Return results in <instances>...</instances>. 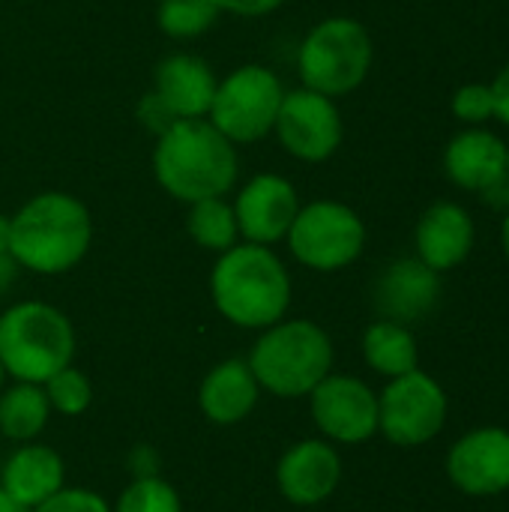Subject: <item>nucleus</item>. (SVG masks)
Returning <instances> with one entry per match:
<instances>
[{"label":"nucleus","mask_w":509,"mask_h":512,"mask_svg":"<svg viewBox=\"0 0 509 512\" xmlns=\"http://www.w3.org/2000/svg\"><path fill=\"white\" fill-rule=\"evenodd\" d=\"M216 72L213 66L189 51L168 54L153 75V93L168 108L174 120H198L210 114L216 96Z\"/></svg>","instance_id":"17"},{"label":"nucleus","mask_w":509,"mask_h":512,"mask_svg":"<svg viewBox=\"0 0 509 512\" xmlns=\"http://www.w3.org/2000/svg\"><path fill=\"white\" fill-rule=\"evenodd\" d=\"M90 243L93 216L63 189L36 192L9 216V255L27 273L63 276L87 258Z\"/></svg>","instance_id":"2"},{"label":"nucleus","mask_w":509,"mask_h":512,"mask_svg":"<svg viewBox=\"0 0 509 512\" xmlns=\"http://www.w3.org/2000/svg\"><path fill=\"white\" fill-rule=\"evenodd\" d=\"M492 96H495V120L509 126V63L501 66V72L489 81Z\"/></svg>","instance_id":"31"},{"label":"nucleus","mask_w":509,"mask_h":512,"mask_svg":"<svg viewBox=\"0 0 509 512\" xmlns=\"http://www.w3.org/2000/svg\"><path fill=\"white\" fill-rule=\"evenodd\" d=\"M66 486V468L60 453L45 444H21L0 471V489L30 512Z\"/></svg>","instance_id":"20"},{"label":"nucleus","mask_w":509,"mask_h":512,"mask_svg":"<svg viewBox=\"0 0 509 512\" xmlns=\"http://www.w3.org/2000/svg\"><path fill=\"white\" fill-rule=\"evenodd\" d=\"M135 117H138V123L144 126V129H150L153 135H159V132H165L171 123H174V117L168 114V108L156 99V93L150 90V93H144L141 99H138V105H135Z\"/></svg>","instance_id":"29"},{"label":"nucleus","mask_w":509,"mask_h":512,"mask_svg":"<svg viewBox=\"0 0 509 512\" xmlns=\"http://www.w3.org/2000/svg\"><path fill=\"white\" fill-rule=\"evenodd\" d=\"M153 177L180 204L228 198L240 183V147L207 117L174 120L153 144Z\"/></svg>","instance_id":"1"},{"label":"nucleus","mask_w":509,"mask_h":512,"mask_svg":"<svg viewBox=\"0 0 509 512\" xmlns=\"http://www.w3.org/2000/svg\"><path fill=\"white\" fill-rule=\"evenodd\" d=\"M441 291V273H435L417 255L396 258L381 270L375 282V309L381 318L411 327L435 312Z\"/></svg>","instance_id":"16"},{"label":"nucleus","mask_w":509,"mask_h":512,"mask_svg":"<svg viewBox=\"0 0 509 512\" xmlns=\"http://www.w3.org/2000/svg\"><path fill=\"white\" fill-rule=\"evenodd\" d=\"M444 174L456 189L480 195L507 177V141L489 126H465L444 147Z\"/></svg>","instance_id":"18"},{"label":"nucleus","mask_w":509,"mask_h":512,"mask_svg":"<svg viewBox=\"0 0 509 512\" xmlns=\"http://www.w3.org/2000/svg\"><path fill=\"white\" fill-rule=\"evenodd\" d=\"M360 351H363L366 366L387 381L420 369L417 336L408 324H399V321L378 318L375 324H369L363 333Z\"/></svg>","instance_id":"21"},{"label":"nucleus","mask_w":509,"mask_h":512,"mask_svg":"<svg viewBox=\"0 0 509 512\" xmlns=\"http://www.w3.org/2000/svg\"><path fill=\"white\" fill-rule=\"evenodd\" d=\"M186 231L195 240V246L207 252H228L231 246L240 243V228L237 216L228 198H204L195 204H186Z\"/></svg>","instance_id":"23"},{"label":"nucleus","mask_w":509,"mask_h":512,"mask_svg":"<svg viewBox=\"0 0 509 512\" xmlns=\"http://www.w3.org/2000/svg\"><path fill=\"white\" fill-rule=\"evenodd\" d=\"M18 264L12 261V255L6 252V255H0V297L15 285V279H18Z\"/></svg>","instance_id":"34"},{"label":"nucleus","mask_w":509,"mask_h":512,"mask_svg":"<svg viewBox=\"0 0 509 512\" xmlns=\"http://www.w3.org/2000/svg\"><path fill=\"white\" fill-rule=\"evenodd\" d=\"M45 396H48V405L51 411L63 414V417H78L84 414L90 405H93V384L90 378L75 369V366H66L60 369L57 375H51L45 384H42Z\"/></svg>","instance_id":"26"},{"label":"nucleus","mask_w":509,"mask_h":512,"mask_svg":"<svg viewBox=\"0 0 509 512\" xmlns=\"http://www.w3.org/2000/svg\"><path fill=\"white\" fill-rule=\"evenodd\" d=\"M477 243V222L459 201H435L423 210L414 228V255L435 273L462 267Z\"/></svg>","instance_id":"15"},{"label":"nucleus","mask_w":509,"mask_h":512,"mask_svg":"<svg viewBox=\"0 0 509 512\" xmlns=\"http://www.w3.org/2000/svg\"><path fill=\"white\" fill-rule=\"evenodd\" d=\"M489 210H498V213H507L509 210V174L507 177H501V180H495L492 186H486L480 195H477Z\"/></svg>","instance_id":"32"},{"label":"nucleus","mask_w":509,"mask_h":512,"mask_svg":"<svg viewBox=\"0 0 509 512\" xmlns=\"http://www.w3.org/2000/svg\"><path fill=\"white\" fill-rule=\"evenodd\" d=\"M447 480L468 498L509 492V429L480 426L456 438L444 459Z\"/></svg>","instance_id":"13"},{"label":"nucleus","mask_w":509,"mask_h":512,"mask_svg":"<svg viewBox=\"0 0 509 512\" xmlns=\"http://www.w3.org/2000/svg\"><path fill=\"white\" fill-rule=\"evenodd\" d=\"M222 15H237V18H264L273 15L276 9L285 6V0H216Z\"/></svg>","instance_id":"30"},{"label":"nucleus","mask_w":509,"mask_h":512,"mask_svg":"<svg viewBox=\"0 0 509 512\" xmlns=\"http://www.w3.org/2000/svg\"><path fill=\"white\" fill-rule=\"evenodd\" d=\"M222 18L216 0H159L156 24L168 39L189 42L204 36Z\"/></svg>","instance_id":"24"},{"label":"nucleus","mask_w":509,"mask_h":512,"mask_svg":"<svg viewBox=\"0 0 509 512\" xmlns=\"http://www.w3.org/2000/svg\"><path fill=\"white\" fill-rule=\"evenodd\" d=\"M294 282L273 246L240 240L216 255L210 270V300L216 312L240 330H267L288 318Z\"/></svg>","instance_id":"3"},{"label":"nucleus","mask_w":509,"mask_h":512,"mask_svg":"<svg viewBox=\"0 0 509 512\" xmlns=\"http://www.w3.org/2000/svg\"><path fill=\"white\" fill-rule=\"evenodd\" d=\"M306 399L324 441L357 447L378 435V393L363 378L330 372Z\"/></svg>","instance_id":"11"},{"label":"nucleus","mask_w":509,"mask_h":512,"mask_svg":"<svg viewBox=\"0 0 509 512\" xmlns=\"http://www.w3.org/2000/svg\"><path fill=\"white\" fill-rule=\"evenodd\" d=\"M342 483V456L324 438H306L288 447L276 465V486L294 507H318Z\"/></svg>","instance_id":"14"},{"label":"nucleus","mask_w":509,"mask_h":512,"mask_svg":"<svg viewBox=\"0 0 509 512\" xmlns=\"http://www.w3.org/2000/svg\"><path fill=\"white\" fill-rule=\"evenodd\" d=\"M273 135L279 147L306 165H321L333 159L345 141V120L339 111V99L315 93L309 87L285 90Z\"/></svg>","instance_id":"10"},{"label":"nucleus","mask_w":509,"mask_h":512,"mask_svg":"<svg viewBox=\"0 0 509 512\" xmlns=\"http://www.w3.org/2000/svg\"><path fill=\"white\" fill-rule=\"evenodd\" d=\"M111 512H183V504L177 489L159 474H153V477H135L120 492Z\"/></svg>","instance_id":"25"},{"label":"nucleus","mask_w":509,"mask_h":512,"mask_svg":"<svg viewBox=\"0 0 509 512\" xmlns=\"http://www.w3.org/2000/svg\"><path fill=\"white\" fill-rule=\"evenodd\" d=\"M3 381H6V372H3V366H0V390H3Z\"/></svg>","instance_id":"38"},{"label":"nucleus","mask_w":509,"mask_h":512,"mask_svg":"<svg viewBox=\"0 0 509 512\" xmlns=\"http://www.w3.org/2000/svg\"><path fill=\"white\" fill-rule=\"evenodd\" d=\"M9 252V216L0 213V255Z\"/></svg>","instance_id":"35"},{"label":"nucleus","mask_w":509,"mask_h":512,"mask_svg":"<svg viewBox=\"0 0 509 512\" xmlns=\"http://www.w3.org/2000/svg\"><path fill=\"white\" fill-rule=\"evenodd\" d=\"M156 465L159 462H156V453L150 447H138L132 453V471H135V477H153V474H159Z\"/></svg>","instance_id":"33"},{"label":"nucleus","mask_w":509,"mask_h":512,"mask_svg":"<svg viewBox=\"0 0 509 512\" xmlns=\"http://www.w3.org/2000/svg\"><path fill=\"white\" fill-rule=\"evenodd\" d=\"M366 237V222L351 204L318 198L300 204L285 243L300 267L315 273H339L360 261Z\"/></svg>","instance_id":"7"},{"label":"nucleus","mask_w":509,"mask_h":512,"mask_svg":"<svg viewBox=\"0 0 509 512\" xmlns=\"http://www.w3.org/2000/svg\"><path fill=\"white\" fill-rule=\"evenodd\" d=\"M51 420V405L42 384L15 381L0 390V435L15 444H30Z\"/></svg>","instance_id":"22"},{"label":"nucleus","mask_w":509,"mask_h":512,"mask_svg":"<svg viewBox=\"0 0 509 512\" xmlns=\"http://www.w3.org/2000/svg\"><path fill=\"white\" fill-rule=\"evenodd\" d=\"M333 339L309 318H282L261 330L246 363L276 399H306L333 372Z\"/></svg>","instance_id":"4"},{"label":"nucleus","mask_w":509,"mask_h":512,"mask_svg":"<svg viewBox=\"0 0 509 512\" xmlns=\"http://www.w3.org/2000/svg\"><path fill=\"white\" fill-rule=\"evenodd\" d=\"M231 207L237 216L240 240L258 246H276L285 243L288 237V228L300 210V195L285 174L261 171L234 189Z\"/></svg>","instance_id":"12"},{"label":"nucleus","mask_w":509,"mask_h":512,"mask_svg":"<svg viewBox=\"0 0 509 512\" xmlns=\"http://www.w3.org/2000/svg\"><path fill=\"white\" fill-rule=\"evenodd\" d=\"M258 396L261 384L252 375L249 363L231 357L216 363L204 375L198 387V408L213 426H237L255 411Z\"/></svg>","instance_id":"19"},{"label":"nucleus","mask_w":509,"mask_h":512,"mask_svg":"<svg viewBox=\"0 0 509 512\" xmlns=\"http://www.w3.org/2000/svg\"><path fill=\"white\" fill-rule=\"evenodd\" d=\"M507 168H509V141H507Z\"/></svg>","instance_id":"39"},{"label":"nucleus","mask_w":509,"mask_h":512,"mask_svg":"<svg viewBox=\"0 0 509 512\" xmlns=\"http://www.w3.org/2000/svg\"><path fill=\"white\" fill-rule=\"evenodd\" d=\"M75 360V327L45 300H21L0 312V366L6 378L45 384Z\"/></svg>","instance_id":"5"},{"label":"nucleus","mask_w":509,"mask_h":512,"mask_svg":"<svg viewBox=\"0 0 509 512\" xmlns=\"http://www.w3.org/2000/svg\"><path fill=\"white\" fill-rule=\"evenodd\" d=\"M450 111L462 126H489L495 120V96L486 81H468L462 84L453 99Z\"/></svg>","instance_id":"27"},{"label":"nucleus","mask_w":509,"mask_h":512,"mask_svg":"<svg viewBox=\"0 0 509 512\" xmlns=\"http://www.w3.org/2000/svg\"><path fill=\"white\" fill-rule=\"evenodd\" d=\"M450 417V396L423 369L390 378L378 393V435L393 447L414 450L435 441Z\"/></svg>","instance_id":"9"},{"label":"nucleus","mask_w":509,"mask_h":512,"mask_svg":"<svg viewBox=\"0 0 509 512\" xmlns=\"http://www.w3.org/2000/svg\"><path fill=\"white\" fill-rule=\"evenodd\" d=\"M285 81L264 63H243L216 84L207 120L237 147H249L273 135Z\"/></svg>","instance_id":"8"},{"label":"nucleus","mask_w":509,"mask_h":512,"mask_svg":"<svg viewBox=\"0 0 509 512\" xmlns=\"http://www.w3.org/2000/svg\"><path fill=\"white\" fill-rule=\"evenodd\" d=\"M501 249H504V255H507L509 261V210L504 213V222H501Z\"/></svg>","instance_id":"37"},{"label":"nucleus","mask_w":509,"mask_h":512,"mask_svg":"<svg viewBox=\"0 0 509 512\" xmlns=\"http://www.w3.org/2000/svg\"><path fill=\"white\" fill-rule=\"evenodd\" d=\"M0 512H27V510H24V507H18V504H15V501L0 489Z\"/></svg>","instance_id":"36"},{"label":"nucleus","mask_w":509,"mask_h":512,"mask_svg":"<svg viewBox=\"0 0 509 512\" xmlns=\"http://www.w3.org/2000/svg\"><path fill=\"white\" fill-rule=\"evenodd\" d=\"M30 512H111V507L105 498H99V492H90L81 486H63L60 492H54L48 501H42Z\"/></svg>","instance_id":"28"},{"label":"nucleus","mask_w":509,"mask_h":512,"mask_svg":"<svg viewBox=\"0 0 509 512\" xmlns=\"http://www.w3.org/2000/svg\"><path fill=\"white\" fill-rule=\"evenodd\" d=\"M300 84L330 99L351 96L363 87L375 63V42L363 21L351 15L321 18L297 45Z\"/></svg>","instance_id":"6"}]
</instances>
